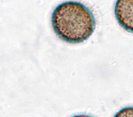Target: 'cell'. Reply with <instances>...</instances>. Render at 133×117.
<instances>
[{"instance_id": "obj_1", "label": "cell", "mask_w": 133, "mask_h": 117, "mask_svg": "<svg viewBox=\"0 0 133 117\" xmlns=\"http://www.w3.org/2000/svg\"><path fill=\"white\" fill-rule=\"evenodd\" d=\"M51 24L60 39L73 44L89 39L96 27L92 11L78 2H65L56 6L52 13Z\"/></svg>"}, {"instance_id": "obj_2", "label": "cell", "mask_w": 133, "mask_h": 117, "mask_svg": "<svg viewBox=\"0 0 133 117\" xmlns=\"http://www.w3.org/2000/svg\"><path fill=\"white\" fill-rule=\"evenodd\" d=\"M114 13L118 23L123 29L133 33V0L116 1Z\"/></svg>"}, {"instance_id": "obj_3", "label": "cell", "mask_w": 133, "mask_h": 117, "mask_svg": "<svg viewBox=\"0 0 133 117\" xmlns=\"http://www.w3.org/2000/svg\"><path fill=\"white\" fill-rule=\"evenodd\" d=\"M113 117H133V107H127L119 110Z\"/></svg>"}, {"instance_id": "obj_4", "label": "cell", "mask_w": 133, "mask_h": 117, "mask_svg": "<svg viewBox=\"0 0 133 117\" xmlns=\"http://www.w3.org/2000/svg\"><path fill=\"white\" fill-rule=\"evenodd\" d=\"M71 117H94L91 115H88V114H78V115H75Z\"/></svg>"}]
</instances>
